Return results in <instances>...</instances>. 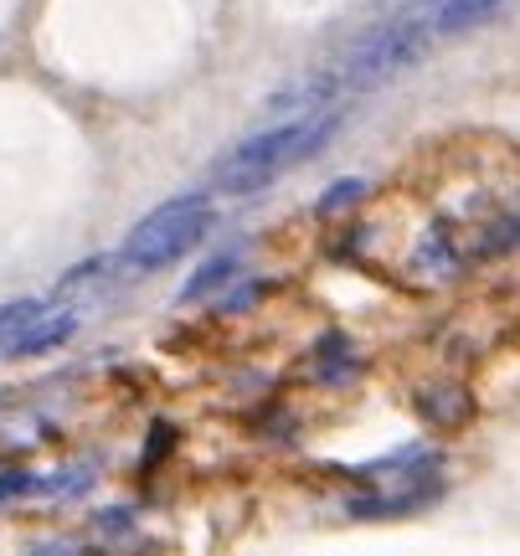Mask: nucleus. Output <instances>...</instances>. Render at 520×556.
Wrapping results in <instances>:
<instances>
[{
	"instance_id": "obj_1",
	"label": "nucleus",
	"mask_w": 520,
	"mask_h": 556,
	"mask_svg": "<svg viewBox=\"0 0 520 556\" xmlns=\"http://www.w3.org/2000/svg\"><path fill=\"white\" fill-rule=\"evenodd\" d=\"M341 129V114L335 109H315V114H294V119L274 124V129H263V135H248L238 150H227L217 160V191L227 197H248V191H263V186H274V180L289 170V165H300V160L320 155L325 139Z\"/></svg>"
},
{
	"instance_id": "obj_2",
	"label": "nucleus",
	"mask_w": 520,
	"mask_h": 556,
	"mask_svg": "<svg viewBox=\"0 0 520 556\" xmlns=\"http://www.w3.org/2000/svg\"><path fill=\"white\" fill-rule=\"evenodd\" d=\"M212 222H217V206H212V197H201V191L196 197L165 201V206H155V212L129 232V242H124V263H129L135 274L170 268V263L186 258V253L212 232Z\"/></svg>"
},
{
	"instance_id": "obj_3",
	"label": "nucleus",
	"mask_w": 520,
	"mask_h": 556,
	"mask_svg": "<svg viewBox=\"0 0 520 556\" xmlns=\"http://www.w3.org/2000/svg\"><path fill=\"white\" fill-rule=\"evenodd\" d=\"M422 52H428V26L422 21H392V26H377L366 41H356L341 67L330 73V83H335V93L341 88H371V83L413 67Z\"/></svg>"
},
{
	"instance_id": "obj_4",
	"label": "nucleus",
	"mask_w": 520,
	"mask_h": 556,
	"mask_svg": "<svg viewBox=\"0 0 520 556\" xmlns=\"http://www.w3.org/2000/svg\"><path fill=\"white\" fill-rule=\"evenodd\" d=\"M73 330H78V315H73V309H47V304H41L37 315H31V325H26V336H21L16 356H41V351H52L62 340H73Z\"/></svg>"
},
{
	"instance_id": "obj_5",
	"label": "nucleus",
	"mask_w": 520,
	"mask_h": 556,
	"mask_svg": "<svg viewBox=\"0 0 520 556\" xmlns=\"http://www.w3.org/2000/svg\"><path fill=\"white\" fill-rule=\"evenodd\" d=\"M505 0H433L428 11V31H469L500 11Z\"/></svg>"
},
{
	"instance_id": "obj_6",
	"label": "nucleus",
	"mask_w": 520,
	"mask_h": 556,
	"mask_svg": "<svg viewBox=\"0 0 520 556\" xmlns=\"http://www.w3.org/2000/svg\"><path fill=\"white\" fill-rule=\"evenodd\" d=\"M37 309H41L37 299H16L11 309H0V361L16 356V345H21V336H26V325H31Z\"/></svg>"
},
{
	"instance_id": "obj_7",
	"label": "nucleus",
	"mask_w": 520,
	"mask_h": 556,
	"mask_svg": "<svg viewBox=\"0 0 520 556\" xmlns=\"http://www.w3.org/2000/svg\"><path fill=\"white\" fill-rule=\"evenodd\" d=\"M232 274H238V258H232V253H221V258H212L196 278H191V283H186V289H180V299H206L212 289H221Z\"/></svg>"
},
{
	"instance_id": "obj_8",
	"label": "nucleus",
	"mask_w": 520,
	"mask_h": 556,
	"mask_svg": "<svg viewBox=\"0 0 520 556\" xmlns=\"http://www.w3.org/2000/svg\"><path fill=\"white\" fill-rule=\"evenodd\" d=\"M443 397H448V402H439V392H433V397H422L418 407H428L439 422H459V417L469 413V397H464V392H443Z\"/></svg>"
},
{
	"instance_id": "obj_9",
	"label": "nucleus",
	"mask_w": 520,
	"mask_h": 556,
	"mask_svg": "<svg viewBox=\"0 0 520 556\" xmlns=\"http://www.w3.org/2000/svg\"><path fill=\"white\" fill-rule=\"evenodd\" d=\"M360 197H366L360 180H341V186H330V191L320 197V212L330 217V212H341V206H351V201H360Z\"/></svg>"
},
{
	"instance_id": "obj_10",
	"label": "nucleus",
	"mask_w": 520,
	"mask_h": 556,
	"mask_svg": "<svg viewBox=\"0 0 520 556\" xmlns=\"http://www.w3.org/2000/svg\"><path fill=\"white\" fill-rule=\"evenodd\" d=\"M31 495V475H0V500Z\"/></svg>"
}]
</instances>
